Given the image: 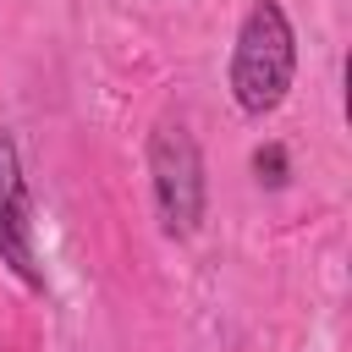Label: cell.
Instances as JSON below:
<instances>
[{
    "label": "cell",
    "instance_id": "obj_1",
    "mask_svg": "<svg viewBox=\"0 0 352 352\" xmlns=\"http://www.w3.org/2000/svg\"><path fill=\"white\" fill-rule=\"evenodd\" d=\"M292 22L275 0H258L242 22V38H236V60H231V88H236V104L248 116H264L286 99L292 88Z\"/></svg>",
    "mask_w": 352,
    "mask_h": 352
},
{
    "label": "cell",
    "instance_id": "obj_2",
    "mask_svg": "<svg viewBox=\"0 0 352 352\" xmlns=\"http://www.w3.org/2000/svg\"><path fill=\"white\" fill-rule=\"evenodd\" d=\"M148 165H154V198H160L165 231H192L204 214V165H198V143L187 138V126L165 121L154 132Z\"/></svg>",
    "mask_w": 352,
    "mask_h": 352
},
{
    "label": "cell",
    "instance_id": "obj_3",
    "mask_svg": "<svg viewBox=\"0 0 352 352\" xmlns=\"http://www.w3.org/2000/svg\"><path fill=\"white\" fill-rule=\"evenodd\" d=\"M0 258L38 286V258H33V226H28V192H22V170H16V148L0 132Z\"/></svg>",
    "mask_w": 352,
    "mask_h": 352
},
{
    "label": "cell",
    "instance_id": "obj_4",
    "mask_svg": "<svg viewBox=\"0 0 352 352\" xmlns=\"http://www.w3.org/2000/svg\"><path fill=\"white\" fill-rule=\"evenodd\" d=\"M253 165H258V176H264V182H280V170H286L280 148H258V160H253Z\"/></svg>",
    "mask_w": 352,
    "mask_h": 352
}]
</instances>
